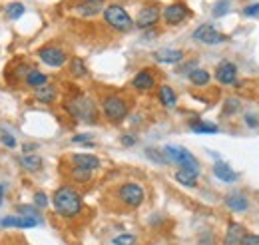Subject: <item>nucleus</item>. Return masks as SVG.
Returning <instances> with one entry per match:
<instances>
[{"label": "nucleus", "instance_id": "f257e3e1", "mask_svg": "<svg viewBox=\"0 0 259 245\" xmlns=\"http://www.w3.org/2000/svg\"><path fill=\"white\" fill-rule=\"evenodd\" d=\"M52 206H54L56 214L62 215V217H68V219L78 217V215L82 214V195L74 187L62 185V187H58L54 191Z\"/></svg>", "mask_w": 259, "mask_h": 245}, {"label": "nucleus", "instance_id": "f03ea898", "mask_svg": "<svg viewBox=\"0 0 259 245\" xmlns=\"http://www.w3.org/2000/svg\"><path fill=\"white\" fill-rule=\"evenodd\" d=\"M66 112L80 120V122H86V124H96L98 122V110H96V104L86 98V96H76V98H70L68 102L64 104Z\"/></svg>", "mask_w": 259, "mask_h": 245}, {"label": "nucleus", "instance_id": "7ed1b4c3", "mask_svg": "<svg viewBox=\"0 0 259 245\" xmlns=\"http://www.w3.org/2000/svg\"><path fill=\"white\" fill-rule=\"evenodd\" d=\"M102 112L106 116V120L112 124H120L126 120L130 112V104L124 96L118 94H110L102 100Z\"/></svg>", "mask_w": 259, "mask_h": 245}, {"label": "nucleus", "instance_id": "20e7f679", "mask_svg": "<svg viewBox=\"0 0 259 245\" xmlns=\"http://www.w3.org/2000/svg\"><path fill=\"white\" fill-rule=\"evenodd\" d=\"M162 152L167 161L182 166V170H188V172L199 174V161H197V157H195L190 150L180 148V146H165Z\"/></svg>", "mask_w": 259, "mask_h": 245}, {"label": "nucleus", "instance_id": "39448f33", "mask_svg": "<svg viewBox=\"0 0 259 245\" xmlns=\"http://www.w3.org/2000/svg\"><path fill=\"white\" fill-rule=\"evenodd\" d=\"M104 22L118 32H128L134 26V20L120 4H110L104 8Z\"/></svg>", "mask_w": 259, "mask_h": 245}, {"label": "nucleus", "instance_id": "423d86ee", "mask_svg": "<svg viewBox=\"0 0 259 245\" xmlns=\"http://www.w3.org/2000/svg\"><path fill=\"white\" fill-rule=\"evenodd\" d=\"M118 199L126 206V208H140L146 199V191L140 184H134V182H128V184H122L118 187Z\"/></svg>", "mask_w": 259, "mask_h": 245}, {"label": "nucleus", "instance_id": "0eeeda50", "mask_svg": "<svg viewBox=\"0 0 259 245\" xmlns=\"http://www.w3.org/2000/svg\"><path fill=\"white\" fill-rule=\"evenodd\" d=\"M194 40L201 42V44L215 46V44H224V42H227L229 38H227L226 34H222V32L215 30L211 24H201V26H197V28L194 30Z\"/></svg>", "mask_w": 259, "mask_h": 245}, {"label": "nucleus", "instance_id": "6e6552de", "mask_svg": "<svg viewBox=\"0 0 259 245\" xmlns=\"http://www.w3.org/2000/svg\"><path fill=\"white\" fill-rule=\"evenodd\" d=\"M158 20H160V8H158L156 4H148V6H144V8L138 12L134 24H136L140 30H150V28H154V26L158 24Z\"/></svg>", "mask_w": 259, "mask_h": 245}, {"label": "nucleus", "instance_id": "1a4fd4ad", "mask_svg": "<svg viewBox=\"0 0 259 245\" xmlns=\"http://www.w3.org/2000/svg\"><path fill=\"white\" fill-rule=\"evenodd\" d=\"M38 58L44 62L46 66H52V68H60L66 64V52L58 46H44L38 50Z\"/></svg>", "mask_w": 259, "mask_h": 245}, {"label": "nucleus", "instance_id": "9d476101", "mask_svg": "<svg viewBox=\"0 0 259 245\" xmlns=\"http://www.w3.org/2000/svg\"><path fill=\"white\" fill-rule=\"evenodd\" d=\"M188 16H190V10H188V6L182 4V2H174V4L165 6V10H163V20H165V24H169V26L182 24Z\"/></svg>", "mask_w": 259, "mask_h": 245}, {"label": "nucleus", "instance_id": "9b49d317", "mask_svg": "<svg viewBox=\"0 0 259 245\" xmlns=\"http://www.w3.org/2000/svg\"><path fill=\"white\" fill-rule=\"evenodd\" d=\"M132 86H134V90H138V92H142V94L150 92V90L156 88V76L152 74L150 68H144V70H140V72L134 76Z\"/></svg>", "mask_w": 259, "mask_h": 245}, {"label": "nucleus", "instance_id": "f8f14e48", "mask_svg": "<svg viewBox=\"0 0 259 245\" xmlns=\"http://www.w3.org/2000/svg\"><path fill=\"white\" fill-rule=\"evenodd\" d=\"M215 80L224 86H231L237 80V66L233 62H222L215 70Z\"/></svg>", "mask_w": 259, "mask_h": 245}, {"label": "nucleus", "instance_id": "ddd939ff", "mask_svg": "<svg viewBox=\"0 0 259 245\" xmlns=\"http://www.w3.org/2000/svg\"><path fill=\"white\" fill-rule=\"evenodd\" d=\"M40 219H34V217H24V215H8V217H2L0 219V227L2 229H10V227H22V229H30L36 227Z\"/></svg>", "mask_w": 259, "mask_h": 245}, {"label": "nucleus", "instance_id": "4468645a", "mask_svg": "<svg viewBox=\"0 0 259 245\" xmlns=\"http://www.w3.org/2000/svg\"><path fill=\"white\" fill-rule=\"evenodd\" d=\"M104 8H106V2H104V0H80V2L76 4L78 14L84 16V18H92V16H96V14H100Z\"/></svg>", "mask_w": 259, "mask_h": 245}, {"label": "nucleus", "instance_id": "2eb2a0df", "mask_svg": "<svg viewBox=\"0 0 259 245\" xmlns=\"http://www.w3.org/2000/svg\"><path fill=\"white\" fill-rule=\"evenodd\" d=\"M70 159H72V168H80V170H88V172H94L100 168V157L92 155V153H74Z\"/></svg>", "mask_w": 259, "mask_h": 245}, {"label": "nucleus", "instance_id": "dca6fc26", "mask_svg": "<svg viewBox=\"0 0 259 245\" xmlns=\"http://www.w3.org/2000/svg\"><path fill=\"white\" fill-rule=\"evenodd\" d=\"M184 50L180 48H160L154 52V58L162 64H178V62L184 60Z\"/></svg>", "mask_w": 259, "mask_h": 245}, {"label": "nucleus", "instance_id": "f3484780", "mask_svg": "<svg viewBox=\"0 0 259 245\" xmlns=\"http://www.w3.org/2000/svg\"><path fill=\"white\" fill-rule=\"evenodd\" d=\"M245 237V227L241 223H235L231 221L227 225V233H226V239H224V245H241Z\"/></svg>", "mask_w": 259, "mask_h": 245}, {"label": "nucleus", "instance_id": "a211bd4d", "mask_svg": "<svg viewBox=\"0 0 259 245\" xmlns=\"http://www.w3.org/2000/svg\"><path fill=\"white\" fill-rule=\"evenodd\" d=\"M213 176L220 180V182H226V184H233L237 180V174L227 166L224 161H215L213 164Z\"/></svg>", "mask_w": 259, "mask_h": 245}, {"label": "nucleus", "instance_id": "6ab92c4d", "mask_svg": "<svg viewBox=\"0 0 259 245\" xmlns=\"http://www.w3.org/2000/svg\"><path fill=\"white\" fill-rule=\"evenodd\" d=\"M34 98L40 104H54V100H56V88L52 84H44V86H40V88L34 90Z\"/></svg>", "mask_w": 259, "mask_h": 245}, {"label": "nucleus", "instance_id": "aec40b11", "mask_svg": "<svg viewBox=\"0 0 259 245\" xmlns=\"http://www.w3.org/2000/svg\"><path fill=\"white\" fill-rule=\"evenodd\" d=\"M226 206L231 212H245V210L249 208V201H247V197L241 195V193H231V195L226 197Z\"/></svg>", "mask_w": 259, "mask_h": 245}, {"label": "nucleus", "instance_id": "412c9836", "mask_svg": "<svg viewBox=\"0 0 259 245\" xmlns=\"http://www.w3.org/2000/svg\"><path fill=\"white\" fill-rule=\"evenodd\" d=\"M158 98H160L162 106H165V108H176V104H178V96H176V92L171 90V86H167V84L160 86Z\"/></svg>", "mask_w": 259, "mask_h": 245}, {"label": "nucleus", "instance_id": "4be33fe9", "mask_svg": "<svg viewBox=\"0 0 259 245\" xmlns=\"http://www.w3.org/2000/svg\"><path fill=\"white\" fill-rule=\"evenodd\" d=\"M20 168L26 170V172H38L42 168V157L34 155V153H26V155L20 157Z\"/></svg>", "mask_w": 259, "mask_h": 245}, {"label": "nucleus", "instance_id": "5701e85b", "mask_svg": "<svg viewBox=\"0 0 259 245\" xmlns=\"http://www.w3.org/2000/svg\"><path fill=\"white\" fill-rule=\"evenodd\" d=\"M188 78H190V82H192L194 86H207L209 80H211L209 72L203 70V68H195V70H192V72L188 74Z\"/></svg>", "mask_w": 259, "mask_h": 245}, {"label": "nucleus", "instance_id": "b1692460", "mask_svg": "<svg viewBox=\"0 0 259 245\" xmlns=\"http://www.w3.org/2000/svg\"><path fill=\"white\" fill-rule=\"evenodd\" d=\"M176 182L186 187H195L197 185V174L188 172V170H178L176 172Z\"/></svg>", "mask_w": 259, "mask_h": 245}, {"label": "nucleus", "instance_id": "393cba45", "mask_svg": "<svg viewBox=\"0 0 259 245\" xmlns=\"http://www.w3.org/2000/svg\"><path fill=\"white\" fill-rule=\"evenodd\" d=\"M190 128H192L194 134H218L220 132V128L215 124L203 122V120H194V122L190 124Z\"/></svg>", "mask_w": 259, "mask_h": 245}, {"label": "nucleus", "instance_id": "a878e982", "mask_svg": "<svg viewBox=\"0 0 259 245\" xmlns=\"http://www.w3.org/2000/svg\"><path fill=\"white\" fill-rule=\"evenodd\" d=\"M26 84H28L32 90H36V88L48 84V78H46V74H42V72H38V70H32V72L26 76Z\"/></svg>", "mask_w": 259, "mask_h": 245}, {"label": "nucleus", "instance_id": "bb28decb", "mask_svg": "<svg viewBox=\"0 0 259 245\" xmlns=\"http://www.w3.org/2000/svg\"><path fill=\"white\" fill-rule=\"evenodd\" d=\"M70 74L74 78H84L88 74V68H86V62L82 58H72L70 60Z\"/></svg>", "mask_w": 259, "mask_h": 245}, {"label": "nucleus", "instance_id": "cd10ccee", "mask_svg": "<svg viewBox=\"0 0 259 245\" xmlns=\"http://www.w3.org/2000/svg\"><path fill=\"white\" fill-rule=\"evenodd\" d=\"M22 14H24V4H22V2H12V4L6 6V16H8L10 20L20 18Z\"/></svg>", "mask_w": 259, "mask_h": 245}, {"label": "nucleus", "instance_id": "c85d7f7f", "mask_svg": "<svg viewBox=\"0 0 259 245\" xmlns=\"http://www.w3.org/2000/svg\"><path fill=\"white\" fill-rule=\"evenodd\" d=\"M72 180L78 184H86L92 180V172L88 170H80V168H72Z\"/></svg>", "mask_w": 259, "mask_h": 245}, {"label": "nucleus", "instance_id": "c756f323", "mask_svg": "<svg viewBox=\"0 0 259 245\" xmlns=\"http://www.w3.org/2000/svg\"><path fill=\"white\" fill-rule=\"evenodd\" d=\"M146 157L148 159H152V161H156V164H167V159H165V155H163L162 150H156V148H146Z\"/></svg>", "mask_w": 259, "mask_h": 245}, {"label": "nucleus", "instance_id": "7c9ffc66", "mask_svg": "<svg viewBox=\"0 0 259 245\" xmlns=\"http://www.w3.org/2000/svg\"><path fill=\"white\" fill-rule=\"evenodd\" d=\"M112 245H136V235L132 233H122L112 239Z\"/></svg>", "mask_w": 259, "mask_h": 245}, {"label": "nucleus", "instance_id": "2f4dec72", "mask_svg": "<svg viewBox=\"0 0 259 245\" xmlns=\"http://www.w3.org/2000/svg\"><path fill=\"white\" fill-rule=\"evenodd\" d=\"M227 10H229V0H220L215 6H213V10H211V14L215 16V18H220V16H224Z\"/></svg>", "mask_w": 259, "mask_h": 245}, {"label": "nucleus", "instance_id": "473e14b6", "mask_svg": "<svg viewBox=\"0 0 259 245\" xmlns=\"http://www.w3.org/2000/svg\"><path fill=\"white\" fill-rule=\"evenodd\" d=\"M243 14H245V16H249V18H257L259 16V2L245 6V8H243Z\"/></svg>", "mask_w": 259, "mask_h": 245}, {"label": "nucleus", "instance_id": "72a5a7b5", "mask_svg": "<svg viewBox=\"0 0 259 245\" xmlns=\"http://www.w3.org/2000/svg\"><path fill=\"white\" fill-rule=\"evenodd\" d=\"M16 210H18V214L24 215V217H34V219H38V215H36L38 212H36L34 208H28V206H18Z\"/></svg>", "mask_w": 259, "mask_h": 245}, {"label": "nucleus", "instance_id": "f704fd0d", "mask_svg": "<svg viewBox=\"0 0 259 245\" xmlns=\"http://www.w3.org/2000/svg\"><path fill=\"white\" fill-rule=\"evenodd\" d=\"M237 110H239V100L229 98L226 102V114H233V112H237Z\"/></svg>", "mask_w": 259, "mask_h": 245}, {"label": "nucleus", "instance_id": "c9c22d12", "mask_svg": "<svg viewBox=\"0 0 259 245\" xmlns=\"http://www.w3.org/2000/svg\"><path fill=\"white\" fill-rule=\"evenodd\" d=\"M34 203H36L38 208H46V206H48V195L42 193V191H38V193L34 195Z\"/></svg>", "mask_w": 259, "mask_h": 245}, {"label": "nucleus", "instance_id": "e433bc0d", "mask_svg": "<svg viewBox=\"0 0 259 245\" xmlns=\"http://www.w3.org/2000/svg\"><path fill=\"white\" fill-rule=\"evenodd\" d=\"M241 245H259V235L257 233H245Z\"/></svg>", "mask_w": 259, "mask_h": 245}, {"label": "nucleus", "instance_id": "4c0bfd02", "mask_svg": "<svg viewBox=\"0 0 259 245\" xmlns=\"http://www.w3.org/2000/svg\"><path fill=\"white\" fill-rule=\"evenodd\" d=\"M90 140H92V134H78V136L72 138L74 144H86V142H90Z\"/></svg>", "mask_w": 259, "mask_h": 245}, {"label": "nucleus", "instance_id": "58836bf2", "mask_svg": "<svg viewBox=\"0 0 259 245\" xmlns=\"http://www.w3.org/2000/svg\"><path fill=\"white\" fill-rule=\"evenodd\" d=\"M2 144L8 146V148H16V140L12 134H2Z\"/></svg>", "mask_w": 259, "mask_h": 245}, {"label": "nucleus", "instance_id": "ea45409f", "mask_svg": "<svg viewBox=\"0 0 259 245\" xmlns=\"http://www.w3.org/2000/svg\"><path fill=\"white\" fill-rule=\"evenodd\" d=\"M120 142H122L126 148H130V146H134V144H136V136H132V134H124V136L120 138Z\"/></svg>", "mask_w": 259, "mask_h": 245}, {"label": "nucleus", "instance_id": "a19ab883", "mask_svg": "<svg viewBox=\"0 0 259 245\" xmlns=\"http://www.w3.org/2000/svg\"><path fill=\"white\" fill-rule=\"evenodd\" d=\"M245 124H247L249 128H257V126H259L257 116H251V114H247V116H245Z\"/></svg>", "mask_w": 259, "mask_h": 245}, {"label": "nucleus", "instance_id": "79ce46f5", "mask_svg": "<svg viewBox=\"0 0 259 245\" xmlns=\"http://www.w3.org/2000/svg\"><path fill=\"white\" fill-rule=\"evenodd\" d=\"M36 148H38L36 144H24V146H22V150H24V152H26V153H28V152H32V150H36Z\"/></svg>", "mask_w": 259, "mask_h": 245}, {"label": "nucleus", "instance_id": "37998d69", "mask_svg": "<svg viewBox=\"0 0 259 245\" xmlns=\"http://www.w3.org/2000/svg\"><path fill=\"white\" fill-rule=\"evenodd\" d=\"M2 197H4V185L0 184V206H2Z\"/></svg>", "mask_w": 259, "mask_h": 245}]
</instances>
